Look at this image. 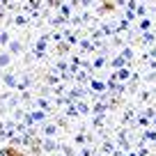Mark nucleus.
<instances>
[{
    "label": "nucleus",
    "instance_id": "f257e3e1",
    "mask_svg": "<svg viewBox=\"0 0 156 156\" xmlns=\"http://www.w3.org/2000/svg\"><path fill=\"white\" fill-rule=\"evenodd\" d=\"M7 156H16V154H14V151H7Z\"/></svg>",
    "mask_w": 156,
    "mask_h": 156
}]
</instances>
